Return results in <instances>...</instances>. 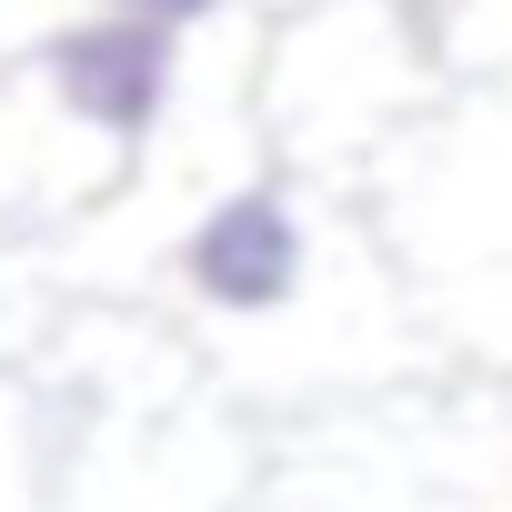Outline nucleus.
Masks as SVG:
<instances>
[{"label": "nucleus", "mask_w": 512, "mask_h": 512, "mask_svg": "<svg viewBox=\"0 0 512 512\" xmlns=\"http://www.w3.org/2000/svg\"><path fill=\"white\" fill-rule=\"evenodd\" d=\"M171 41H181V31H161V21L91 11V21H71V31H51V41H41V71H51V91L71 101V121H81V131L141 141V131L161 121V101H171V71H181V51H171Z\"/></svg>", "instance_id": "nucleus-1"}, {"label": "nucleus", "mask_w": 512, "mask_h": 512, "mask_svg": "<svg viewBox=\"0 0 512 512\" xmlns=\"http://www.w3.org/2000/svg\"><path fill=\"white\" fill-rule=\"evenodd\" d=\"M181 272L211 312H282L302 292V221L272 181H241L231 201L201 211L191 251H181Z\"/></svg>", "instance_id": "nucleus-2"}, {"label": "nucleus", "mask_w": 512, "mask_h": 512, "mask_svg": "<svg viewBox=\"0 0 512 512\" xmlns=\"http://www.w3.org/2000/svg\"><path fill=\"white\" fill-rule=\"evenodd\" d=\"M101 11H131V21H161V31H191V21H211L221 0H101Z\"/></svg>", "instance_id": "nucleus-3"}]
</instances>
